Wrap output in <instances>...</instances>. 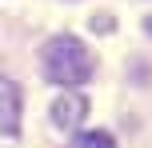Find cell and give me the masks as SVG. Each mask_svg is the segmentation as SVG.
Returning <instances> with one entry per match:
<instances>
[{"label":"cell","instance_id":"1","mask_svg":"<svg viewBox=\"0 0 152 148\" xmlns=\"http://www.w3.org/2000/svg\"><path fill=\"white\" fill-rule=\"evenodd\" d=\"M92 68H96L92 52L76 36H68V32H64V36H52L44 44V76L52 80V84L76 88V84H84V80L92 76Z\"/></svg>","mask_w":152,"mask_h":148},{"label":"cell","instance_id":"2","mask_svg":"<svg viewBox=\"0 0 152 148\" xmlns=\"http://www.w3.org/2000/svg\"><path fill=\"white\" fill-rule=\"evenodd\" d=\"M0 132L4 136L20 132V88L8 76H0Z\"/></svg>","mask_w":152,"mask_h":148},{"label":"cell","instance_id":"3","mask_svg":"<svg viewBox=\"0 0 152 148\" xmlns=\"http://www.w3.org/2000/svg\"><path fill=\"white\" fill-rule=\"evenodd\" d=\"M84 116H88V100H84V96H60V100L52 104V124L56 128H72V124H80Z\"/></svg>","mask_w":152,"mask_h":148},{"label":"cell","instance_id":"4","mask_svg":"<svg viewBox=\"0 0 152 148\" xmlns=\"http://www.w3.org/2000/svg\"><path fill=\"white\" fill-rule=\"evenodd\" d=\"M72 148H116V140H112V132H104V128H92V132L76 136Z\"/></svg>","mask_w":152,"mask_h":148},{"label":"cell","instance_id":"5","mask_svg":"<svg viewBox=\"0 0 152 148\" xmlns=\"http://www.w3.org/2000/svg\"><path fill=\"white\" fill-rule=\"evenodd\" d=\"M92 28H96V32H112V28H116V20L100 12V16H92Z\"/></svg>","mask_w":152,"mask_h":148},{"label":"cell","instance_id":"6","mask_svg":"<svg viewBox=\"0 0 152 148\" xmlns=\"http://www.w3.org/2000/svg\"><path fill=\"white\" fill-rule=\"evenodd\" d=\"M144 28H148V36H152V16H144Z\"/></svg>","mask_w":152,"mask_h":148}]
</instances>
